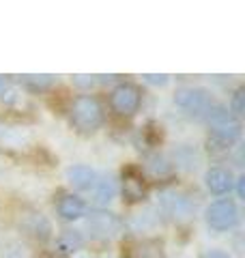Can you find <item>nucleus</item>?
<instances>
[{
	"mask_svg": "<svg viewBox=\"0 0 245 258\" xmlns=\"http://www.w3.org/2000/svg\"><path fill=\"white\" fill-rule=\"evenodd\" d=\"M99 80H97V76H86V74H78V76H73V84H76L78 88H93Z\"/></svg>",
	"mask_w": 245,
	"mask_h": 258,
	"instance_id": "412c9836",
	"label": "nucleus"
},
{
	"mask_svg": "<svg viewBox=\"0 0 245 258\" xmlns=\"http://www.w3.org/2000/svg\"><path fill=\"white\" fill-rule=\"evenodd\" d=\"M243 181H245V176H243V174H241V176H236V179H234V185H236V194H239V198H243V196H245Z\"/></svg>",
	"mask_w": 245,
	"mask_h": 258,
	"instance_id": "b1692460",
	"label": "nucleus"
},
{
	"mask_svg": "<svg viewBox=\"0 0 245 258\" xmlns=\"http://www.w3.org/2000/svg\"><path fill=\"white\" fill-rule=\"evenodd\" d=\"M56 211H58V215L65 222H76L86 215V203L76 194H65L58 200V205H56Z\"/></svg>",
	"mask_w": 245,
	"mask_h": 258,
	"instance_id": "ddd939ff",
	"label": "nucleus"
},
{
	"mask_svg": "<svg viewBox=\"0 0 245 258\" xmlns=\"http://www.w3.org/2000/svg\"><path fill=\"white\" fill-rule=\"evenodd\" d=\"M15 226H18V230L24 237L32 239L35 243H47L54 237L52 222L41 211H35V209H24L18 215V220H15Z\"/></svg>",
	"mask_w": 245,
	"mask_h": 258,
	"instance_id": "0eeeda50",
	"label": "nucleus"
},
{
	"mask_svg": "<svg viewBox=\"0 0 245 258\" xmlns=\"http://www.w3.org/2000/svg\"><path fill=\"white\" fill-rule=\"evenodd\" d=\"M239 205L234 198H217L204 209V224L213 232H228L239 224Z\"/></svg>",
	"mask_w": 245,
	"mask_h": 258,
	"instance_id": "20e7f679",
	"label": "nucleus"
},
{
	"mask_svg": "<svg viewBox=\"0 0 245 258\" xmlns=\"http://www.w3.org/2000/svg\"><path fill=\"white\" fill-rule=\"evenodd\" d=\"M146 168H149V172L153 176H159V179H163V176H170L174 170V161L168 159L166 155H159V153H155V155L149 157V164H146Z\"/></svg>",
	"mask_w": 245,
	"mask_h": 258,
	"instance_id": "dca6fc26",
	"label": "nucleus"
},
{
	"mask_svg": "<svg viewBox=\"0 0 245 258\" xmlns=\"http://www.w3.org/2000/svg\"><path fill=\"white\" fill-rule=\"evenodd\" d=\"M140 138H142V144L146 149H155V147H159L161 144V138H163V132H161V125L157 123H146L142 127V132H140Z\"/></svg>",
	"mask_w": 245,
	"mask_h": 258,
	"instance_id": "6ab92c4d",
	"label": "nucleus"
},
{
	"mask_svg": "<svg viewBox=\"0 0 245 258\" xmlns=\"http://www.w3.org/2000/svg\"><path fill=\"white\" fill-rule=\"evenodd\" d=\"M108 106L114 116L118 118H132L140 112L142 106V88L136 82H118L108 95Z\"/></svg>",
	"mask_w": 245,
	"mask_h": 258,
	"instance_id": "7ed1b4c3",
	"label": "nucleus"
},
{
	"mask_svg": "<svg viewBox=\"0 0 245 258\" xmlns=\"http://www.w3.org/2000/svg\"><path fill=\"white\" fill-rule=\"evenodd\" d=\"M209 125L207 134V151L211 155H224L241 140V120L230 114V110L222 103H213L204 114Z\"/></svg>",
	"mask_w": 245,
	"mask_h": 258,
	"instance_id": "f257e3e1",
	"label": "nucleus"
},
{
	"mask_svg": "<svg viewBox=\"0 0 245 258\" xmlns=\"http://www.w3.org/2000/svg\"><path fill=\"white\" fill-rule=\"evenodd\" d=\"M144 82H149L153 86H166L170 82V76L168 74H144Z\"/></svg>",
	"mask_w": 245,
	"mask_h": 258,
	"instance_id": "4be33fe9",
	"label": "nucleus"
},
{
	"mask_svg": "<svg viewBox=\"0 0 245 258\" xmlns=\"http://www.w3.org/2000/svg\"><path fill=\"white\" fill-rule=\"evenodd\" d=\"M58 84V76H52V74H26V76H20V86L26 88L28 93H50L52 88Z\"/></svg>",
	"mask_w": 245,
	"mask_h": 258,
	"instance_id": "4468645a",
	"label": "nucleus"
},
{
	"mask_svg": "<svg viewBox=\"0 0 245 258\" xmlns=\"http://www.w3.org/2000/svg\"><path fill=\"white\" fill-rule=\"evenodd\" d=\"M122 258H166V243L159 237H142L129 241L122 249Z\"/></svg>",
	"mask_w": 245,
	"mask_h": 258,
	"instance_id": "1a4fd4ad",
	"label": "nucleus"
},
{
	"mask_svg": "<svg viewBox=\"0 0 245 258\" xmlns=\"http://www.w3.org/2000/svg\"><path fill=\"white\" fill-rule=\"evenodd\" d=\"M202 258H232V256L224 252V249H207V252L202 254Z\"/></svg>",
	"mask_w": 245,
	"mask_h": 258,
	"instance_id": "5701e85b",
	"label": "nucleus"
},
{
	"mask_svg": "<svg viewBox=\"0 0 245 258\" xmlns=\"http://www.w3.org/2000/svg\"><path fill=\"white\" fill-rule=\"evenodd\" d=\"M65 179L67 183L71 185L73 189L78 191H91L95 189L97 181H99V174H97L95 168L86 166V164H73L67 168V172H65Z\"/></svg>",
	"mask_w": 245,
	"mask_h": 258,
	"instance_id": "f8f14e48",
	"label": "nucleus"
},
{
	"mask_svg": "<svg viewBox=\"0 0 245 258\" xmlns=\"http://www.w3.org/2000/svg\"><path fill=\"white\" fill-rule=\"evenodd\" d=\"M69 123L80 136H93L105 123V112L101 101L95 95H78L69 101L67 108Z\"/></svg>",
	"mask_w": 245,
	"mask_h": 258,
	"instance_id": "f03ea898",
	"label": "nucleus"
},
{
	"mask_svg": "<svg viewBox=\"0 0 245 258\" xmlns=\"http://www.w3.org/2000/svg\"><path fill=\"white\" fill-rule=\"evenodd\" d=\"M204 187L213 196H228L234 187V174L224 166H211L202 176Z\"/></svg>",
	"mask_w": 245,
	"mask_h": 258,
	"instance_id": "9b49d317",
	"label": "nucleus"
},
{
	"mask_svg": "<svg viewBox=\"0 0 245 258\" xmlns=\"http://www.w3.org/2000/svg\"><path fill=\"white\" fill-rule=\"evenodd\" d=\"M228 110H230V114L236 116V118L243 114V110H245V88H243V86H236V88H234Z\"/></svg>",
	"mask_w": 245,
	"mask_h": 258,
	"instance_id": "aec40b11",
	"label": "nucleus"
},
{
	"mask_svg": "<svg viewBox=\"0 0 245 258\" xmlns=\"http://www.w3.org/2000/svg\"><path fill=\"white\" fill-rule=\"evenodd\" d=\"M120 194L127 205H140L149 198V181L140 166L129 164L120 172Z\"/></svg>",
	"mask_w": 245,
	"mask_h": 258,
	"instance_id": "6e6552de",
	"label": "nucleus"
},
{
	"mask_svg": "<svg viewBox=\"0 0 245 258\" xmlns=\"http://www.w3.org/2000/svg\"><path fill=\"white\" fill-rule=\"evenodd\" d=\"M95 203L99 207H108L116 196V181L114 179H99L95 185Z\"/></svg>",
	"mask_w": 245,
	"mask_h": 258,
	"instance_id": "2eb2a0df",
	"label": "nucleus"
},
{
	"mask_svg": "<svg viewBox=\"0 0 245 258\" xmlns=\"http://www.w3.org/2000/svg\"><path fill=\"white\" fill-rule=\"evenodd\" d=\"M161 209L170 217H174V220H187V217L194 215L196 203H194L190 196H187L185 191L170 189V191H163L161 194Z\"/></svg>",
	"mask_w": 245,
	"mask_h": 258,
	"instance_id": "9d476101",
	"label": "nucleus"
},
{
	"mask_svg": "<svg viewBox=\"0 0 245 258\" xmlns=\"http://www.w3.org/2000/svg\"><path fill=\"white\" fill-rule=\"evenodd\" d=\"M86 230L97 241H112L122 235L125 222L108 209H97V211L86 213Z\"/></svg>",
	"mask_w": 245,
	"mask_h": 258,
	"instance_id": "423d86ee",
	"label": "nucleus"
},
{
	"mask_svg": "<svg viewBox=\"0 0 245 258\" xmlns=\"http://www.w3.org/2000/svg\"><path fill=\"white\" fill-rule=\"evenodd\" d=\"M174 103L187 116L204 118V114L215 103V99H213V93L204 86H181L174 93Z\"/></svg>",
	"mask_w": 245,
	"mask_h": 258,
	"instance_id": "39448f33",
	"label": "nucleus"
},
{
	"mask_svg": "<svg viewBox=\"0 0 245 258\" xmlns=\"http://www.w3.org/2000/svg\"><path fill=\"white\" fill-rule=\"evenodd\" d=\"M56 245H58L63 254H71V252H78V249L84 245V237H82L78 230H65L58 237V241H56Z\"/></svg>",
	"mask_w": 245,
	"mask_h": 258,
	"instance_id": "a211bd4d",
	"label": "nucleus"
},
{
	"mask_svg": "<svg viewBox=\"0 0 245 258\" xmlns=\"http://www.w3.org/2000/svg\"><path fill=\"white\" fill-rule=\"evenodd\" d=\"M20 101V88L11 78L0 76V103L3 106H15Z\"/></svg>",
	"mask_w": 245,
	"mask_h": 258,
	"instance_id": "f3484780",
	"label": "nucleus"
}]
</instances>
